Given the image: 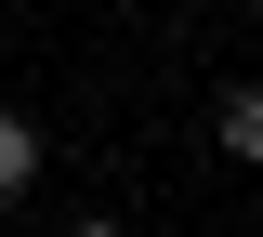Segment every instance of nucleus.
<instances>
[{
    "label": "nucleus",
    "mask_w": 263,
    "mask_h": 237,
    "mask_svg": "<svg viewBox=\"0 0 263 237\" xmlns=\"http://www.w3.org/2000/svg\"><path fill=\"white\" fill-rule=\"evenodd\" d=\"M27 171H40V132L13 119V105H0V198H27Z\"/></svg>",
    "instance_id": "1"
},
{
    "label": "nucleus",
    "mask_w": 263,
    "mask_h": 237,
    "mask_svg": "<svg viewBox=\"0 0 263 237\" xmlns=\"http://www.w3.org/2000/svg\"><path fill=\"white\" fill-rule=\"evenodd\" d=\"M66 237H119V224H66Z\"/></svg>",
    "instance_id": "3"
},
{
    "label": "nucleus",
    "mask_w": 263,
    "mask_h": 237,
    "mask_svg": "<svg viewBox=\"0 0 263 237\" xmlns=\"http://www.w3.org/2000/svg\"><path fill=\"white\" fill-rule=\"evenodd\" d=\"M224 145H237V158H263V79H237V93H224Z\"/></svg>",
    "instance_id": "2"
}]
</instances>
